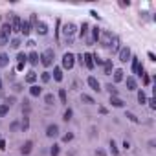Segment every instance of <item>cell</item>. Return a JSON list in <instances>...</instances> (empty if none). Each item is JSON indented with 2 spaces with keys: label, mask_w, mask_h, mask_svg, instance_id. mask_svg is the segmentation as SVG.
<instances>
[{
  "label": "cell",
  "mask_w": 156,
  "mask_h": 156,
  "mask_svg": "<svg viewBox=\"0 0 156 156\" xmlns=\"http://www.w3.org/2000/svg\"><path fill=\"white\" fill-rule=\"evenodd\" d=\"M77 33V26L74 24V22H66V24L62 26V35H64V42L68 44H74V37Z\"/></svg>",
  "instance_id": "cell-1"
},
{
  "label": "cell",
  "mask_w": 156,
  "mask_h": 156,
  "mask_svg": "<svg viewBox=\"0 0 156 156\" xmlns=\"http://www.w3.org/2000/svg\"><path fill=\"white\" fill-rule=\"evenodd\" d=\"M53 59H55V52L52 48H46L42 52V55H40V64L46 66V68H50V66L53 64Z\"/></svg>",
  "instance_id": "cell-2"
},
{
  "label": "cell",
  "mask_w": 156,
  "mask_h": 156,
  "mask_svg": "<svg viewBox=\"0 0 156 156\" xmlns=\"http://www.w3.org/2000/svg\"><path fill=\"white\" fill-rule=\"evenodd\" d=\"M61 64H62V68L64 70H72L74 68V64H75V55L70 53V52H66L61 59Z\"/></svg>",
  "instance_id": "cell-3"
},
{
  "label": "cell",
  "mask_w": 156,
  "mask_h": 156,
  "mask_svg": "<svg viewBox=\"0 0 156 156\" xmlns=\"http://www.w3.org/2000/svg\"><path fill=\"white\" fill-rule=\"evenodd\" d=\"M114 39H116V35L112 33V31H108V30H103L101 31V35H99V40H101V44L103 46H112V42H114Z\"/></svg>",
  "instance_id": "cell-4"
},
{
  "label": "cell",
  "mask_w": 156,
  "mask_h": 156,
  "mask_svg": "<svg viewBox=\"0 0 156 156\" xmlns=\"http://www.w3.org/2000/svg\"><path fill=\"white\" fill-rule=\"evenodd\" d=\"M8 24L11 26V33L15 31V33H20V24H22V18L18 17V15H15V13H9V22Z\"/></svg>",
  "instance_id": "cell-5"
},
{
  "label": "cell",
  "mask_w": 156,
  "mask_h": 156,
  "mask_svg": "<svg viewBox=\"0 0 156 156\" xmlns=\"http://www.w3.org/2000/svg\"><path fill=\"white\" fill-rule=\"evenodd\" d=\"M9 37H11V26L6 22V24L0 28V44H2V46L4 44H9Z\"/></svg>",
  "instance_id": "cell-6"
},
{
  "label": "cell",
  "mask_w": 156,
  "mask_h": 156,
  "mask_svg": "<svg viewBox=\"0 0 156 156\" xmlns=\"http://www.w3.org/2000/svg\"><path fill=\"white\" fill-rule=\"evenodd\" d=\"M118 55H119V61H121V62H127V61H130V57H132L129 46H121V50L118 52Z\"/></svg>",
  "instance_id": "cell-7"
},
{
  "label": "cell",
  "mask_w": 156,
  "mask_h": 156,
  "mask_svg": "<svg viewBox=\"0 0 156 156\" xmlns=\"http://www.w3.org/2000/svg\"><path fill=\"white\" fill-rule=\"evenodd\" d=\"M83 64L86 66L88 70H94V68H96V64H94V57H92V53H83Z\"/></svg>",
  "instance_id": "cell-8"
},
{
  "label": "cell",
  "mask_w": 156,
  "mask_h": 156,
  "mask_svg": "<svg viewBox=\"0 0 156 156\" xmlns=\"http://www.w3.org/2000/svg\"><path fill=\"white\" fill-rule=\"evenodd\" d=\"M46 136H48V138H57V136H59V125L50 123V125L46 127Z\"/></svg>",
  "instance_id": "cell-9"
},
{
  "label": "cell",
  "mask_w": 156,
  "mask_h": 156,
  "mask_svg": "<svg viewBox=\"0 0 156 156\" xmlns=\"http://www.w3.org/2000/svg\"><path fill=\"white\" fill-rule=\"evenodd\" d=\"M31 151H33V142L26 140L24 143H22V147H20V154L22 156H28V154H31Z\"/></svg>",
  "instance_id": "cell-10"
},
{
  "label": "cell",
  "mask_w": 156,
  "mask_h": 156,
  "mask_svg": "<svg viewBox=\"0 0 156 156\" xmlns=\"http://www.w3.org/2000/svg\"><path fill=\"white\" fill-rule=\"evenodd\" d=\"M101 66H103V74H105V75H110V74L114 72V64H112V59H105Z\"/></svg>",
  "instance_id": "cell-11"
},
{
  "label": "cell",
  "mask_w": 156,
  "mask_h": 156,
  "mask_svg": "<svg viewBox=\"0 0 156 156\" xmlns=\"http://www.w3.org/2000/svg\"><path fill=\"white\" fill-rule=\"evenodd\" d=\"M125 81V84H127V90H136V88H138V83H136V77L134 75H129L127 79H123Z\"/></svg>",
  "instance_id": "cell-12"
},
{
  "label": "cell",
  "mask_w": 156,
  "mask_h": 156,
  "mask_svg": "<svg viewBox=\"0 0 156 156\" xmlns=\"http://www.w3.org/2000/svg\"><path fill=\"white\" fill-rule=\"evenodd\" d=\"M86 83H88V86H90L92 90H96V92H99V90H101V83H99V81H97L94 75H90V77H88V79H86Z\"/></svg>",
  "instance_id": "cell-13"
},
{
  "label": "cell",
  "mask_w": 156,
  "mask_h": 156,
  "mask_svg": "<svg viewBox=\"0 0 156 156\" xmlns=\"http://www.w3.org/2000/svg\"><path fill=\"white\" fill-rule=\"evenodd\" d=\"M31 24H30V20H22V24H20V33L24 35V37H28L30 33H31Z\"/></svg>",
  "instance_id": "cell-14"
},
{
  "label": "cell",
  "mask_w": 156,
  "mask_h": 156,
  "mask_svg": "<svg viewBox=\"0 0 156 156\" xmlns=\"http://www.w3.org/2000/svg\"><path fill=\"white\" fill-rule=\"evenodd\" d=\"M35 31L39 35H48V24H46V22H42V20H39L37 26H35Z\"/></svg>",
  "instance_id": "cell-15"
},
{
  "label": "cell",
  "mask_w": 156,
  "mask_h": 156,
  "mask_svg": "<svg viewBox=\"0 0 156 156\" xmlns=\"http://www.w3.org/2000/svg\"><path fill=\"white\" fill-rule=\"evenodd\" d=\"M123 74H125V72H123L121 68H114V72H112V79H114V83H121V81L125 79Z\"/></svg>",
  "instance_id": "cell-16"
},
{
  "label": "cell",
  "mask_w": 156,
  "mask_h": 156,
  "mask_svg": "<svg viewBox=\"0 0 156 156\" xmlns=\"http://www.w3.org/2000/svg\"><path fill=\"white\" fill-rule=\"evenodd\" d=\"M110 105L116 107V108H123V107H125V101H123V99H119L118 96H114V97L110 96Z\"/></svg>",
  "instance_id": "cell-17"
},
{
  "label": "cell",
  "mask_w": 156,
  "mask_h": 156,
  "mask_svg": "<svg viewBox=\"0 0 156 156\" xmlns=\"http://www.w3.org/2000/svg\"><path fill=\"white\" fill-rule=\"evenodd\" d=\"M88 31H90V26H88V22H83L81 28H79V37H81V39H84V37L88 35Z\"/></svg>",
  "instance_id": "cell-18"
},
{
  "label": "cell",
  "mask_w": 156,
  "mask_h": 156,
  "mask_svg": "<svg viewBox=\"0 0 156 156\" xmlns=\"http://www.w3.org/2000/svg\"><path fill=\"white\" fill-rule=\"evenodd\" d=\"M39 61H40V55H39L37 52H31V53L28 55V62H30V64L35 66V64H39Z\"/></svg>",
  "instance_id": "cell-19"
},
{
  "label": "cell",
  "mask_w": 156,
  "mask_h": 156,
  "mask_svg": "<svg viewBox=\"0 0 156 156\" xmlns=\"http://www.w3.org/2000/svg\"><path fill=\"white\" fill-rule=\"evenodd\" d=\"M53 79L57 83L62 81V68H61V66H53Z\"/></svg>",
  "instance_id": "cell-20"
},
{
  "label": "cell",
  "mask_w": 156,
  "mask_h": 156,
  "mask_svg": "<svg viewBox=\"0 0 156 156\" xmlns=\"http://www.w3.org/2000/svg\"><path fill=\"white\" fill-rule=\"evenodd\" d=\"M37 77H39V75H37V72L30 70V72L26 74V79H24V81H26V83H30V84H33V83L37 81Z\"/></svg>",
  "instance_id": "cell-21"
},
{
  "label": "cell",
  "mask_w": 156,
  "mask_h": 156,
  "mask_svg": "<svg viewBox=\"0 0 156 156\" xmlns=\"http://www.w3.org/2000/svg\"><path fill=\"white\" fill-rule=\"evenodd\" d=\"M30 94H31L33 97H39V96L42 94V88L37 86V84H31V86H30Z\"/></svg>",
  "instance_id": "cell-22"
},
{
  "label": "cell",
  "mask_w": 156,
  "mask_h": 156,
  "mask_svg": "<svg viewBox=\"0 0 156 156\" xmlns=\"http://www.w3.org/2000/svg\"><path fill=\"white\" fill-rule=\"evenodd\" d=\"M8 64H9V55L0 53V68H8Z\"/></svg>",
  "instance_id": "cell-23"
},
{
  "label": "cell",
  "mask_w": 156,
  "mask_h": 156,
  "mask_svg": "<svg viewBox=\"0 0 156 156\" xmlns=\"http://www.w3.org/2000/svg\"><path fill=\"white\" fill-rule=\"evenodd\" d=\"M108 147H110V152H112V156H119V149H118V145H116L114 140L108 142Z\"/></svg>",
  "instance_id": "cell-24"
},
{
  "label": "cell",
  "mask_w": 156,
  "mask_h": 156,
  "mask_svg": "<svg viewBox=\"0 0 156 156\" xmlns=\"http://www.w3.org/2000/svg\"><path fill=\"white\" fill-rule=\"evenodd\" d=\"M81 101L86 103V105H96L94 97H92V96H88V94H81Z\"/></svg>",
  "instance_id": "cell-25"
},
{
  "label": "cell",
  "mask_w": 156,
  "mask_h": 156,
  "mask_svg": "<svg viewBox=\"0 0 156 156\" xmlns=\"http://www.w3.org/2000/svg\"><path fill=\"white\" fill-rule=\"evenodd\" d=\"M20 129H22V132H26V130L30 129V118H28V116L22 118V121H20Z\"/></svg>",
  "instance_id": "cell-26"
},
{
  "label": "cell",
  "mask_w": 156,
  "mask_h": 156,
  "mask_svg": "<svg viewBox=\"0 0 156 156\" xmlns=\"http://www.w3.org/2000/svg\"><path fill=\"white\" fill-rule=\"evenodd\" d=\"M59 99H61V103H62V105L68 103V94H66L64 88H61V90H59Z\"/></svg>",
  "instance_id": "cell-27"
},
{
  "label": "cell",
  "mask_w": 156,
  "mask_h": 156,
  "mask_svg": "<svg viewBox=\"0 0 156 156\" xmlns=\"http://www.w3.org/2000/svg\"><path fill=\"white\" fill-rule=\"evenodd\" d=\"M72 116H74V110H72V108H66V110H64V114H62V119H64V121H70Z\"/></svg>",
  "instance_id": "cell-28"
},
{
  "label": "cell",
  "mask_w": 156,
  "mask_h": 156,
  "mask_svg": "<svg viewBox=\"0 0 156 156\" xmlns=\"http://www.w3.org/2000/svg\"><path fill=\"white\" fill-rule=\"evenodd\" d=\"M8 112H9V107L6 103H2V105H0V118H6Z\"/></svg>",
  "instance_id": "cell-29"
},
{
  "label": "cell",
  "mask_w": 156,
  "mask_h": 156,
  "mask_svg": "<svg viewBox=\"0 0 156 156\" xmlns=\"http://www.w3.org/2000/svg\"><path fill=\"white\" fill-rule=\"evenodd\" d=\"M119 44H121V42H119V39L116 37V39H114V42H112V53H118V52L121 50V46H119Z\"/></svg>",
  "instance_id": "cell-30"
},
{
  "label": "cell",
  "mask_w": 156,
  "mask_h": 156,
  "mask_svg": "<svg viewBox=\"0 0 156 156\" xmlns=\"http://www.w3.org/2000/svg\"><path fill=\"white\" fill-rule=\"evenodd\" d=\"M20 44H22L20 39H11V40H9V46H11L13 50H18V48H20Z\"/></svg>",
  "instance_id": "cell-31"
},
{
  "label": "cell",
  "mask_w": 156,
  "mask_h": 156,
  "mask_svg": "<svg viewBox=\"0 0 156 156\" xmlns=\"http://www.w3.org/2000/svg\"><path fill=\"white\" fill-rule=\"evenodd\" d=\"M40 81H42V83H50V81H52V74H50V72H42V74H40Z\"/></svg>",
  "instance_id": "cell-32"
},
{
  "label": "cell",
  "mask_w": 156,
  "mask_h": 156,
  "mask_svg": "<svg viewBox=\"0 0 156 156\" xmlns=\"http://www.w3.org/2000/svg\"><path fill=\"white\" fill-rule=\"evenodd\" d=\"M138 103H140V105H145V103H147V96H145L143 90L138 92Z\"/></svg>",
  "instance_id": "cell-33"
},
{
  "label": "cell",
  "mask_w": 156,
  "mask_h": 156,
  "mask_svg": "<svg viewBox=\"0 0 156 156\" xmlns=\"http://www.w3.org/2000/svg\"><path fill=\"white\" fill-rule=\"evenodd\" d=\"M59 152H61V147L57 143H53L52 149H50V156H59Z\"/></svg>",
  "instance_id": "cell-34"
},
{
  "label": "cell",
  "mask_w": 156,
  "mask_h": 156,
  "mask_svg": "<svg viewBox=\"0 0 156 156\" xmlns=\"http://www.w3.org/2000/svg\"><path fill=\"white\" fill-rule=\"evenodd\" d=\"M44 103H46V105H53L55 103V96L53 94H46V96H44Z\"/></svg>",
  "instance_id": "cell-35"
},
{
  "label": "cell",
  "mask_w": 156,
  "mask_h": 156,
  "mask_svg": "<svg viewBox=\"0 0 156 156\" xmlns=\"http://www.w3.org/2000/svg\"><path fill=\"white\" fill-rule=\"evenodd\" d=\"M107 90H108V94L112 96V97H114V96H118V88H116L114 84H107Z\"/></svg>",
  "instance_id": "cell-36"
},
{
  "label": "cell",
  "mask_w": 156,
  "mask_h": 156,
  "mask_svg": "<svg viewBox=\"0 0 156 156\" xmlns=\"http://www.w3.org/2000/svg\"><path fill=\"white\" fill-rule=\"evenodd\" d=\"M17 61L26 64V62H28V55H26V53H18V55H17Z\"/></svg>",
  "instance_id": "cell-37"
},
{
  "label": "cell",
  "mask_w": 156,
  "mask_h": 156,
  "mask_svg": "<svg viewBox=\"0 0 156 156\" xmlns=\"http://www.w3.org/2000/svg\"><path fill=\"white\" fill-rule=\"evenodd\" d=\"M127 118L132 121V123H140V119H138V116L136 114H132V112H127Z\"/></svg>",
  "instance_id": "cell-38"
},
{
  "label": "cell",
  "mask_w": 156,
  "mask_h": 156,
  "mask_svg": "<svg viewBox=\"0 0 156 156\" xmlns=\"http://www.w3.org/2000/svg\"><path fill=\"white\" fill-rule=\"evenodd\" d=\"M92 57H94V64H97V66H101V64H103V59H101L97 53H92Z\"/></svg>",
  "instance_id": "cell-39"
},
{
  "label": "cell",
  "mask_w": 156,
  "mask_h": 156,
  "mask_svg": "<svg viewBox=\"0 0 156 156\" xmlns=\"http://www.w3.org/2000/svg\"><path fill=\"white\" fill-rule=\"evenodd\" d=\"M37 22H39V20H37V15L33 13V15L30 17V24H31V28H33V30H35V26H37Z\"/></svg>",
  "instance_id": "cell-40"
},
{
  "label": "cell",
  "mask_w": 156,
  "mask_h": 156,
  "mask_svg": "<svg viewBox=\"0 0 156 156\" xmlns=\"http://www.w3.org/2000/svg\"><path fill=\"white\" fill-rule=\"evenodd\" d=\"M72 140H74V134H72V132H68V134L62 136V142H64V143H68V142H72Z\"/></svg>",
  "instance_id": "cell-41"
},
{
  "label": "cell",
  "mask_w": 156,
  "mask_h": 156,
  "mask_svg": "<svg viewBox=\"0 0 156 156\" xmlns=\"http://www.w3.org/2000/svg\"><path fill=\"white\" fill-rule=\"evenodd\" d=\"M18 127H20V123H18V121L11 123V130H13V132H17V130H18Z\"/></svg>",
  "instance_id": "cell-42"
},
{
  "label": "cell",
  "mask_w": 156,
  "mask_h": 156,
  "mask_svg": "<svg viewBox=\"0 0 156 156\" xmlns=\"http://www.w3.org/2000/svg\"><path fill=\"white\" fill-rule=\"evenodd\" d=\"M123 149H125V151H130V149H132L130 142H127V140H125V142H123Z\"/></svg>",
  "instance_id": "cell-43"
},
{
  "label": "cell",
  "mask_w": 156,
  "mask_h": 156,
  "mask_svg": "<svg viewBox=\"0 0 156 156\" xmlns=\"http://www.w3.org/2000/svg\"><path fill=\"white\" fill-rule=\"evenodd\" d=\"M90 15H92V17H94V18H97V20H99V18H101V17H99V13H97V11H96V9H90Z\"/></svg>",
  "instance_id": "cell-44"
},
{
  "label": "cell",
  "mask_w": 156,
  "mask_h": 156,
  "mask_svg": "<svg viewBox=\"0 0 156 156\" xmlns=\"http://www.w3.org/2000/svg\"><path fill=\"white\" fill-rule=\"evenodd\" d=\"M142 77H143V84H149V83H151V77H149L147 74H143Z\"/></svg>",
  "instance_id": "cell-45"
},
{
  "label": "cell",
  "mask_w": 156,
  "mask_h": 156,
  "mask_svg": "<svg viewBox=\"0 0 156 156\" xmlns=\"http://www.w3.org/2000/svg\"><path fill=\"white\" fill-rule=\"evenodd\" d=\"M147 103H149V107H151L152 110L156 108V103H154V99H147Z\"/></svg>",
  "instance_id": "cell-46"
},
{
  "label": "cell",
  "mask_w": 156,
  "mask_h": 156,
  "mask_svg": "<svg viewBox=\"0 0 156 156\" xmlns=\"http://www.w3.org/2000/svg\"><path fill=\"white\" fill-rule=\"evenodd\" d=\"M4 149H6V140L0 138V151H4Z\"/></svg>",
  "instance_id": "cell-47"
},
{
  "label": "cell",
  "mask_w": 156,
  "mask_h": 156,
  "mask_svg": "<svg viewBox=\"0 0 156 156\" xmlns=\"http://www.w3.org/2000/svg\"><path fill=\"white\" fill-rule=\"evenodd\" d=\"M147 57H149V59H151V61H156V55H154V53H152V52H147Z\"/></svg>",
  "instance_id": "cell-48"
},
{
  "label": "cell",
  "mask_w": 156,
  "mask_h": 156,
  "mask_svg": "<svg viewBox=\"0 0 156 156\" xmlns=\"http://www.w3.org/2000/svg\"><path fill=\"white\" fill-rule=\"evenodd\" d=\"M17 70H24V62H18L17 64Z\"/></svg>",
  "instance_id": "cell-49"
},
{
  "label": "cell",
  "mask_w": 156,
  "mask_h": 156,
  "mask_svg": "<svg viewBox=\"0 0 156 156\" xmlns=\"http://www.w3.org/2000/svg\"><path fill=\"white\" fill-rule=\"evenodd\" d=\"M99 112H101V114H107V112H108V110H107L105 107H99Z\"/></svg>",
  "instance_id": "cell-50"
},
{
  "label": "cell",
  "mask_w": 156,
  "mask_h": 156,
  "mask_svg": "<svg viewBox=\"0 0 156 156\" xmlns=\"http://www.w3.org/2000/svg\"><path fill=\"white\" fill-rule=\"evenodd\" d=\"M0 90H2V79H0Z\"/></svg>",
  "instance_id": "cell-51"
}]
</instances>
